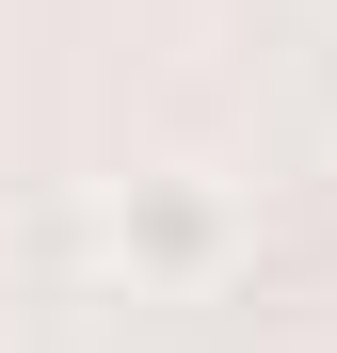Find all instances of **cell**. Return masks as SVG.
Returning a JSON list of instances; mask_svg holds the SVG:
<instances>
[{"label":"cell","instance_id":"6da1fadb","mask_svg":"<svg viewBox=\"0 0 337 353\" xmlns=\"http://www.w3.org/2000/svg\"><path fill=\"white\" fill-rule=\"evenodd\" d=\"M96 257L129 289H209L225 273V193L209 176H129V193L96 209Z\"/></svg>","mask_w":337,"mask_h":353}]
</instances>
